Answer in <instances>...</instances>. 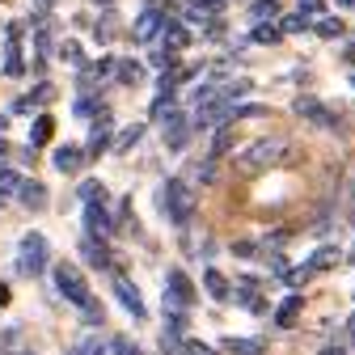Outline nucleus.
Wrapping results in <instances>:
<instances>
[{
	"instance_id": "nucleus-27",
	"label": "nucleus",
	"mask_w": 355,
	"mask_h": 355,
	"mask_svg": "<svg viewBox=\"0 0 355 355\" xmlns=\"http://www.w3.org/2000/svg\"><path fill=\"white\" fill-rule=\"evenodd\" d=\"M266 106H233V119H266Z\"/></svg>"
},
{
	"instance_id": "nucleus-34",
	"label": "nucleus",
	"mask_w": 355,
	"mask_h": 355,
	"mask_svg": "<svg viewBox=\"0 0 355 355\" xmlns=\"http://www.w3.org/2000/svg\"><path fill=\"white\" fill-rule=\"evenodd\" d=\"M300 13L309 17V13H322V0H300Z\"/></svg>"
},
{
	"instance_id": "nucleus-1",
	"label": "nucleus",
	"mask_w": 355,
	"mask_h": 355,
	"mask_svg": "<svg viewBox=\"0 0 355 355\" xmlns=\"http://www.w3.org/2000/svg\"><path fill=\"white\" fill-rule=\"evenodd\" d=\"M55 288H60L64 300H72L76 309H85L89 318H98L94 292H89V284H85V275H80V266H76V262H60V266H55Z\"/></svg>"
},
{
	"instance_id": "nucleus-8",
	"label": "nucleus",
	"mask_w": 355,
	"mask_h": 355,
	"mask_svg": "<svg viewBox=\"0 0 355 355\" xmlns=\"http://www.w3.org/2000/svg\"><path fill=\"white\" fill-rule=\"evenodd\" d=\"M85 229H89V237H106L110 233V216H106V207L98 199L85 203Z\"/></svg>"
},
{
	"instance_id": "nucleus-39",
	"label": "nucleus",
	"mask_w": 355,
	"mask_h": 355,
	"mask_svg": "<svg viewBox=\"0 0 355 355\" xmlns=\"http://www.w3.org/2000/svg\"><path fill=\"white\" fill-rule=\"evenodd\" d=\"M347 60H351V64H355V47H351V51H347Z\"/></svg>"
},
{
	"instance_id": "nucleus-22",
	"label": "nucleus",
	"mask_w": 355,
	"mask_h": 355,
	"mask_svg": "<svg viewBox=\"0 0 355 355\" xmlns=\"http://www.w3.org/2000/svg\"><path fill=\"white\" fill-rule=\"evenodd\" d=\"M114 72H119V80H123V85H136V80L144 76V68H140V64H131V60H123Z\"/></svg>"
},
{
	"instance_id": "nucleus-6",
	"label": "nucleus",
	"mask_w": 355,
	"mask_h": 355,
	"mask_svg": "<svg viewBox=\"0 0 355 355\" xmlns=\"http://www.w3.org/2000/svg\"><path fill=\"white\" fill-rule=\"evenodd\" d=\"M296 114H304L309 123H318V127H326V131H334V127H338V114H334V110H326L318 98H296Z\"/></svg>"
},
{
	"instance_id": "nucleus-41",
	"label": "nucleus",
	"mask_w": 355,
	"mask_h": 355,
	"mask_svg": "<svg viewBox=\"0 0 355 355\" xmlns=\"http://www.w3.org/2000/svg\"><path fill=\"white\" fill-rule=\"evenodd\" d=\"M5 153H9V148H5V140H0V157H5Z\"/></svg>"
},
{
	"instance_id": "nucleus-15",
	"label": "nucleus",
	"mask_w": 355,
	"mask_h": 355,
	"mask_svg": "<svg viewBox=\"0 0 355 355\" xmlns=\"http://www.w3.org/2000/svg\"><path fill=\"white\" fill-rule=\"evenodd\" d=\"M17 191H21V203H26V207H34V211L47 207V187H42V182H21Z\"/></svg>"
},
{
	"instance_id": "nucleus-30",
	"label": "nucleus",
	"mask_w": 355,
	"mask_h": 355,
	"mask_svg": "<svg viewBox=\"0 0 355 355\" xmlns=\"http://www.w3.org/2000/svg\"><path fill=\"white\" fill-rule=\"evenodd\" d=\"M110 351H114V355H140V347L131 343V338H114V343H110Z\"/></svg>"
},
{
	"instance_id": "nucleus-29",
	"label": "nucleus",
	"mask_w": 355,
	"mask_h": 355,
	"mask_svg": "<svg viewBox=\"0 0 355 355\" xmlns=\"http://www.w3.org/2000/svg\"><path fill=\"white\" fill-rule=\"evenodd\" d=\"M279 13V0H258L254 5V17H275Z\"/></svg>"
},
{
	"instance_id": "nucleus-32",
	"label": "nucleus",
	"mask_w": 355,
	"mask_h": 355,
	"mask_svg": "<svg viewBox=\"0 0 355 355\" xmlns=\"http://www.w3.org/2000/svg\"><path fill=\"white\" fill-rule=\"evenodd\" d=\"M5 72H9V76H17V72H21V60H17V47H9V60H5Z\"/></svg>"
},
{
	"instance_id": "nucleus-36",
	"label": "nucleus",
	"mask_w": 355,
	"mask_h": 355,
	"mask_svg": "<svg viewBox=\"0 0 355 355\" xmlns=\"http://www.w3.org/2000/svg\"><path fill=\"white\" fill-rule=\"evenodd\" d=\"M322 355H347V351H343V347H326Z\"/></svg>"
},
{
	"instance_id": "nucleus-25",
	"label": "nucleus",
	"mask_w": 355,
	"mask_h": 355,
	"mask_svg": "<svg viewBox=\"0 0 355 355\" xmlns=\"http://www.w3.org/2000/svg\"><path fill=\"white\" fill-rule=\"evenodd\" d=\"M343 30H347V26H343L338 17H322V21H318V34H322V38H338Z\"/></svg>"
},
{
	"instance_id": "nucleus-35",
	"label": "nucleus",
	"mask_w": 355,
	"mask_h": 355,
	"mask_svg": "<svg viewBox=\"0 0 355 355\" xmlns=\"http://www.w3.org/2000/svg\"><path fill=\"white\" fill-rule=\"evenodd\" d=\"M9 304V284H0V309Z\"/></svg>"
},
{
	"instance_id": "nucleus-28",
	"label": "nucleus",
	"mask_w": 355,
	"mask_h": 355,
	"mask_svg": "<svg viewBox=\"0 0 355 355\" xmlns=\"http://www.w3.org/2000/svg\"><path fill=\"white\" fill-rule=\"evenodd\" d=\"M284 30L288 34H300V30H309V17L304 13H292V17H284Z\"/></svg>"
},
{
	"instance_id": "nucleus-31",
	"label": "nucleus",
	"mask_w": 355,
	"mask_h": 355,
	"mask_svg": "<svg viewBox=\"0 0 355 355\" xmlns=\"http://www.w3.org/2000/svg\"><path fill=\"white\" fill-rule=\"evenodd\" d=\"M60 55H64L68 64H85V60H80V47H76V42H64V47H60Z\"/></svg>"
},
{
	"instance_id": "nucleus-26",
	"label": "nucleus",
	"mask_w": 355,
	"mask_h": 355,
	"mask_svg": "<svg viewBox=\"0 0 355 355\" xmlns=\"http://www.w3.org/2000/svg\"><path fill=\"white\" fill-rule=\"evenodd\" d=\"M80 199H85V203H94V199H106L102 182H94V178H89V182H80Z\"/></svg>"
},
{
	"instance_id": "nucleus-10",
	"label": "nucleus",
	"mask_w": 355,
	"mask_h": 355,
	"mask_svg": "<svg viewBox=\"0 0 355 355\" xmlns=\"http://www.w3.org/2000/svg\"><path fill=\"white\" fill-rule=\"evenodd\" d=\"M165 144L169 148H182L187 144V119L178 114V110H169V119H165Z\"/></svg>"
},
{
	"instance_id": "nucleus-37",
	"label": "nucleus",
	"mask_w": 355,
	"mask_h": 355,
	"mask_svg": "<svg viewBox=\"0 0 355 355\" xmlns=\"http://www.w3.org/2000/svg\"><path fill=\"white\" fill-rule=\"evenodd\" d=\"M347 330H351V338H355V313H351V322H347Z\"/></svg>"
},
{
	"instance_id": "nucleus-24",
	"label": "nucleus",
	"mask_w": 355,
	"mask_h": 355,
	"mask_svg": "<svg viewBox=\"0 0 355 355\" xmlns=\"http://www.w3.org/2000/svg\"><path fill=\"white\" fill-rule=\"evenodd\" d=\"M140 136H144V127H140V123H136V127H127V131H123V136H119V144H114V153H127V148H131V144H136Z\"/></svg>"
},
{
	"instance_id": "nucleus-12",
	"label": "nucleus",
	"mask_w": 355,
	"mask_h": 355,
	"mask_svg": "<svg viewBox=\"0 0 355 355\" xmlns=\"http://www.w3.org/2000/svg\"><path fill=\"white\" fill-rule=\"evenodd\" d=\"M80 254H85L89 266H110V250H106L98 237H85V241H80Z\"/></svg>"
},
{
	"instance_id": "nucleus-42",
	"label": "nucleus",
	"mask_w": 355,
	"mask_h": 355,
	"mask_svg": "<svg viewBox=\"0 0 355 355\" xmlns=\"http://www.w3.org/2000/svg\"><path fill=\"white\" fill-rule=\"evenodd\" d=\"M343 5H355V0H343Z\"/></svg>"
},
{
	"instance_id": "nucleus-4",
	"label": "nucleus",
	"mask_w": 355,
	"mask_h": 355,
	"mask_svg": "<svg viewBox=\"0 0 355 355\" xmlns=\"http://www.w3.org/2000/svg\"><path fill=\"white\" fill-rule=\"evenodd\" d=\"M17 266H21V275H38V271H47V237H42V233H26V237H21Z\"/></svg>"
},
{
	"instance_id": "nucleus-16",
	"label": "nucleus",
	"mask_w": 355,
	"mask_h": 355,
	"mask_svg": "<svg viewBox=\"0 0 355 355\" xmlns=\"http://www.w3.org/2000/svg\"><path fill=\"white\" fill-rule=\"evenodd\" d=\"M161 26H165V17H161L157 9H148V13L140 17V26H136V42H148V38H153Z\"/></svg>"
},
{
	"instance_id": "nucleus-33",
	"label": "nucleus",
	"mask_w": 355,
	"mask_h": 355,
	"mask_svg": "<svg viewBox=\"0 0 355 355\" xmlns=\"http://www.w3.org/2000/svg\"><path fill=\"white\" fill-rule=\"evenodd\" d=\"M254 38H258V42H279V30H266V26H258V30H254Z\"/></svg>"
},
{
	"instance_id": "nucleus-38",
	"label": "nucleus",
	"mask_w": 355,
	"mask_h": 355,
	"mask_svg": "<svg viewBox=\"0 0 355 355\" xmlns=\"http://www.w3.org/2000/svg\"><path fill=\"white\" fill-rule=\"evenodd\" d=\"M199 5H225V0H199Z\"/></svg>"
},
{
	"instance_id": "nucleus-17",
	"label": "nucleus",
	"mask_w": 355,
	"mask_h": 355,
	"mask_svg": "<svg viewBox=\"0 0 355 355\" xmlns=\"http://www.w3.org/2000/svg\"><path fill=\"white\" fill-rule=\"evenodd\" d=\"M51 131H55V123H51L47 114H38L34 127H30V144H34V148H38V144H47V140H51Z\"/></svg>"
},
{
	"instance_id": "nucleus-2",
	"label": "nucleus",
	"mask_w": 355,
	"mask_h": 355,
	"mask_svg": "<svg viewBox=\"0 0 355 355\" xmlns=\"http://www.w3.org/2000/svg\"><path fill=\"white\" fill-rule=\"evenodd\" d=\"M288 153V144L279 140V136H266V140H254L241 157H237V173H245V178H254V173H262V169H271L279 157Z\"/></svg>"
},
{
	"instance_id": "nucleus-9",
	"label": "nucleus",
	"mask_w": 355,
	"mask_h": 355,
	"mask_svg": "<svg viewBox=\"0 0 355 355\" xmlns=\"http://www.w3.org/2000/svg\"><path fill=\"white\" fill-rule=\"evenodd\" d=\"M106 144H110V119H106V110H102V119L94 123V136H89L85 157H102V153H106Z\"/></svg>"
},
{
	"instance_id": "nucleus-3",
	"label": "nucleus",
	"mask_w": 355,
	"mask_h": 355,
	"mask_svg": "<svg viewBox=\"0 0 355 355\" xmlns=\"http://www.w3.org/2000/svg\"><path fill=\"white\" fill-rule=\"evenodd\" d=\"M161 203H165L173 225H191V216H195V191L182 182V178H169V182H165V199Z\"/></svg>"
},
{
	"instance_id": "nucleus-20",
	"label": "nucleus",
	"mask_w": 355,
	"mask_h": 355,
	"mask_svg": "<svg viewBox=\"0 0 355 355\" xmlns=\"http://www.w3.org/2000/svg\"><path fill=\"white\" fill-rule=\"evenodd\" d=\"M187 42H191V34L178 26V21H169V30H165V47H169V51H182Z\"/></svg>"
},
{
	"instance_id": "nucleus-23",
	"label": "nucleus",
	"mask_w": 355,
	"mask_h": 355,
	"mask_svg": "<svg viewBox=\"0 0 355 355\" xmlns=\"http://www.w3.org/2000/svg\"><path fill=\"white\" fill-rule=\"evenodd\" d=\"M17 187H21V178H17V173H9V169H0V203H5Z\"/></svg>"
},
{
	"instance_id": "nucleus-18",
	"label": "nucleus",
	"mask_w": 355,
	"mask_h": 355,
	"mask_svg": "<svg viewBox=\"0 0 355 355\" xmlns=\"http://www.w3.org/2000/svg\"><path fill=\"white\" fill-rule=\"evenodd\" d=\"M225 351H233V355H262L266 347H262V338H229Z\"/></svg>"
},
{
	"instance_id": "nucleus-21",
	"label": "nucleus",
	"mask_w": 355,
	"mask_h": 355,
	"mask_svg": "<svg viewBox=\"0 0 355 355\" xmlns=\"http://www.w3.org/2000/svg\"><path fill=\"white\" fill-rule=\"evenodd\" d=\"M334 262H338V250H330V245H326V250H318V254H313V262H309L304 271L313 275V271H326V266H334Z\"/></svg>"
},
{
	"instance_id": "nucleus-19",
	"label": "nucleus",
	"mask_w": 355,
	"mask_h": 355,
	"mask_svg": "<svg viewBox=\"0 0 355 355\" xmlns=\"http://www.w3.org/2000/svg\"><path fill=\"white\" fill-rule=\"evenodd\" d=\"M203 284H207V292H211L216 300H229V279L220 275V271H203Z\"/></svg>"
},
{
	"instance_id": "nucleus-14",
	"label": "nucleus",
	"mask_w": 355,
	"mask_h": 355,
	"mask_svg": "<svg viewBox=\"0 0 355 355\" xmlns=\"http://www.w3.org/2000/svg\"><path fill=\"white\" fill-rule=\"evenodd\" d=\"M229 148H233V123H220V127H216V140H211V153H207V157H211V161H220V157H225Z\"/></svg>"
},
{
	"instance_id": "nucleus-11",
	"label": "nucleus",
	"mask_w": 355,
	"mask_h": 355,
	"mask_svg": "<svg viewBox=\"0 0 355 355\" xmlns=\"http://www.w3.org/2000/svg\"><path fill=\"white\" fill-rule=\"evenodd\" d=\"M85 165V148H76V144H64L60 153H55V169L60 173H76Z\"/></svg>"
},
{
	"instance_id": "nucleus-40",
	"label": "nucleus",
	"mask_w": 355,
	"mask_h": 355,
	"mask_svg": "<svg viewBox=\"0 0 355 355\" xmlns=\"http://www.w3.org/2000/svg\"><path fill=\"white\" fill-rule=\"evenodd\" d=\"M68 355H85V351H80V347H72V351H68Z\"/></svg>"
},
{
	"instance_id": "nucleus-7",
	"label": "nucleus",
	"mask_w": 355,
	"mask_h": 355,
	"mask_svg": "<svg viewBox=\"0 0 355 355\" xmlns=\"http://www.w3.org/2000/svg\"><path fill=\"white\" fill-rule=\"evenodd\" d=\"M114 296H119V304H123L136 322L144 318V300H140V292H136V288H131V279H127V275H114Z\"/></svg>"
},
{
	"instance_id": "nucleus-13",
	"label": "nucleus",
	"mask_w": 355,
	"mask_h": 355,
	"mask_svg": "<svg viewBox=\"0 0 355 355\" xmlns=\"http://www.w3.org/2000/svg\"><path fill=\"white\" fill-rule=\"evenodd\" d=\"M300 309H304V296H288L279 309H275V326H296V318H300Z\"/></svg>"
},
{
	"instance_id": "nucleus-5",
	"label": "nucleus",
	"mask_w": 355,
	"mask_h": 355,
	"mask_svg": "<svg viewBox=\"0 0 355 355\" xmlns=\"http://www.w3.org/2000/svg\"><path fill=\"white\" fill-rule=\"evenodd\" d=\"M191 300H195L191 279L182 271H169V279H165V309H187Z\"/></svg>"
}]
</instances>
